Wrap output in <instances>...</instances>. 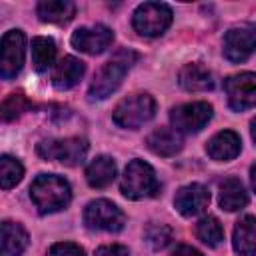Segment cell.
I'll use <instances>...</instances> for the list:
<instances>
[{"instance_id": "obj_1", "label": "cell", "mask_w": 256, "mask_h": 256, "mask_svg": "<svg viewBox=\"0 0 256 256\" xmlns=\"http://www.w3.org/2000/svg\"><path fill=\"white\" fill-rule=\"evenodd\" d=\"M138 60V54L134 50L122 48L118 50L94 76L92 84H90V98L92 100H104L108 98L112 92L118 90V86L122 84L126 72L132 68V64Z\"/></svg>"}, {"instance_id": "obj_2", "label": "cell", "mask_w": 256, "mask_h": 256, "mask_svg": "<svg viewBox=\"0 0 256 256\" xmlns=\"http://www.w3.org/2000/svg\"><path fill=\"white\" fill-rule=\"evenodd\" d=\"M30 198L40 214L64 210L72 200L70 184L56 174H40L30 186Z\"/></svg>"}, {"instance_id": "obj_3", "label": "cell", "mask_w": 256, "mask_h": 256, "mask_svg": "<svg viewBox=\"0 0 256 256\" xmlns=\"http://www.w3.org/2000/svg\"><path fill=\"white\" fill-rule=\"evenodd\" d=\"M158 180L150 164L144 160H132L122 176V194L130 200H142L156 196L158 192Z\"/></svg>"}, {"instance_id": "obj_4", "label": "cell", "mask_w": 256, "mask_h": 256, "mask_svg": "<svg viewBox=\"0 0 256 256\" xmlns=\"http://www.w3.org/2000/svg\"><path fill=\"white\" fill-rule=\"evenodd\" d=\"M154 112H156V102L150 94H132L116 106L112 118L120 128L136 130L146 122H150L154 118Z\"/></svg>"}, {"instance_id": "obj_5", "label": "cell", "mask_w": 256, "mask_h": 256, "mask_svg": "<svg viewBox=\"0 0 256 256\" xmlns=\"http://www.w3.org/2000/svg\"><path fill=\"white\" fill-rule=\"evenodd\" d=\"M172 24V10L162 2H144L132 16V26L138 34L154 38L168 30Z\"/></svg>"}, {"instance_id": "obj_6", "label": "cell", "mask_w": 256, "mask_h": 256, "mask_svg": "<svg viewBox=\"0 0 256 256\" xmlns=\"http://www.w3.org/2000/svg\"><path fill=\"white\" fill-rule=\"evenodd\" d=\"M88 154V142L84 138H64L46 140L38 144V156L52 162H62L64 166H78Z\"/></svg>"}, {"instance_id": "obj_7", "label": "cell", "mask_w": 256, "mask_h": 256, "mask_svg": "<svg viewBox=\"0 0 256 256\" xmlns=\"http://www.w3.org/2000/svg\"><path fill=\"white\" fill-rule=\"evenodd\" d=\"M84 224L90 230L120 232L126 224V216L116 204L108 200H94L84 210Z\"/></svg>"}, {"instance_id": "obj_8", "label": "cell", "mask_w": 256, "mask_h": 256, "mask_svg": "<svg viewBox=\"0 0 256 256\" xmlns=\"http://www.w3.org/2000/svg\"><path fill=\"white\" fill-rule=\"evenodd\" d=\"M26 54V38L20 30H10L2 36L0 46V76L4 80H12L24 66Z\"/></svg>"}, {"instance_id": "obj_9", "label": "cell", "mask_w": 256, "mask_h": 256, "mask_svg": "<svg viewBox=\"0 0 256 256\" xmlns=\"http://www.w3.org/2000/svg\"><path fill=\"white\" fill-rule=\"evenodd\" d=\"M256 52V24L230 28L224 36V56L230 62H244Z\"/></svg>"}, {"instance_id": "obj_10", "label": "cell", "mask_w": 256, "mask_h": 256, "mask_svg": "<svg viewBox=\"0 0 256 256\" xmlns=\"http://www.w3.org/2000/svg\"><path fill=\"white\" fill-rule=\"evenodd\" d=\"M212 118V106L208 102H192V104H182L172 110L170 120L176 132L184 134H194L200 132Z\"/></svg>"}, {"instance_id": "obj_11", "label": "cell", "mask_w": 256, "mask_h": 256, "mask_svg": "<svg viewBox=\"0 0 256 256\" xmlns=\"http://www.w3.org/2000/svg\"><path fill=\"white\" fill-rule=\"evenodd\" d=\"M224 90L228 94V104L236 112H244L256 106V74L242 72L230 76L224 82Z\"/></svg>"}, {"instance_id": "obj_12", "label": "cell", "mask_w": 256, "mask_h": 256, "mask_svg": "<svg viewBox=\"0 0 256 256\" xmlns=\"http://www.w3.org/2000/svg\"><path fill=\"white\" fill-rule=\"evenodd\" d=\"M72 46L84 54H102L106 48H110V44L114 42V32L108 26L96 24L92 28H78L72 34Z\"/></svg>"}, {"instance_id": "obj_13", "label": "cell", "mask_w": 256, "mask_h": 256, "mask_svg": "<svg viewBox=\"0 0 256 256\" xmlns=\"http://www.w3.org/2000/svg\"><path fill=\"white\" fill-rule=\"evenodd\" d=\"M208 204H210V192L202 184H188V186L180 188L174 196L176 210L186 218L204 212L208 208Z\"/></svg>"}, {"instance_id": "obj_14", "label": "cell", "mask_w": 256, "mask_h": 256, "mask_svg": "<svg viewBox=\"0 0 256 256\" xmlns=\"http://www.w3.org/2000/svg\"><path fill=\"white\" fill-rule=\"evenodd\" d=\"M240 148H242V142H240V136L232 130H224V132H218L206 146V152L212 160H218V162H228V160H234L238 154H240Z\"/></svg>"}, {"instance_id": "obj_15", "label": "cell", "mask_w": 256, "mask_h": 256, "mask_svg": "<svg viewBox=\"0 0 256 256\" xmlns=\"http://www.w3.org/2000/svg\"><path fill=\"white\" fill-rule=\"evenodd\" d=\"M84 76V64L74 56H64L52 72V84L58 90H70L74 88L80 78Z\"/></svg>"}, {"instance_id": "obj_16", "label": "cell", "mask_w": 256, "mask_h": 256, "mask_svg": "<svg viewBox=\"0 0 256 256\" xmlns=\"http://www.w3.org/2000/svg\"><path fill=\"white\" fill-rule=\"evenodd\" d=\"M232 244L240 256L256 254V218L254 216H244L236 222Z\"/></svg>"}, {"instance_id": "obj_17", "label": "cell", "mask_w": 256, "mask_h": 256, "mask_svg": "<svg viewBox=\"0 0 256 256\" xmlns=\"http://www.w3.org/2000/svg\"><path fill=\"white\" fill-rule=\"evenodd\" d=\"M220 208L226 212H236L242 210L248 204V192L244 188V184L238 178H226L220 184Z\"/></svg>"}, {"instance_id": "obj_18", "label": "cell", "mask_w": 256, "mask_h": 256, "mask_svg": "<svg viewBox=\"0 0 256 256\" xmlns=\"http://www.w3.org/2000/svg\"><path fill=\"white\" fill-rule=\"evenodd\" d=\"M148 148L158 154V156H174L176 152L182 150V138L176 130L172 128H156L148 140H146Z\"/></svg>"}, {"instance_id": "obj_19", "label": "cell", "mask_w": 256, "mask_h": 256, "mask_svg": "<svg viewBox=\"0 0 256 256\" xmlns=\"http://www.w3.org/2000/svg\"><path fill=\"white\" fill-rule=\"evenodd\" d=\"M116 178V162L110 156L94 158L86 168V180L92 188H106Z\"/></svg>"}, {"instance_id": "obj_20", "label": "cell", "mask_w": 256, "mask_h": 256, "mask_svg": "<svg viewBox=\"0 0 256 256\" xmlns=\"http://www.w3.org/2000/svg\"><path fill=\"white\" fill-rule=\"evenodd\" d=\"M76 14V6L70 0H44L38 4V16L42 22L64 24L72 20Z\"/></svg>"}, {"instance_id": "obj_21", "label": "cell", "mask_w": 256, "mask_h": 256, "mask_svg": "<svg viewBox=\"0 0 256 256\" xmlns=\"http://www.w3.org/2000/svg\"><path fill=\"white\" fill-rule=\"evenodd\" d=\"M180 86L188 92H206L212 88V74L202 64H186L180 70Z\"/></svg>"}, {"instance_id": "obj_22", "label": "cell", "mask_w": 256, "mask_h": 256, "mask_svg": "<svg viewBox=\"0 0 256 256\" xmlns=\"http://www.w3.org/2000/svg\"><path fill=\"white\" fill-rule=\"evenodd\" d=\"M28 246V232L14 222L2 224V256H20Z\"/></svg>"}, {"instance_id": "obj_23", "label": "cell", "mask_w": 256, "mask_h": 256, "mask_svg": "<svg viewBox=\"0 0 256 256\" xmlns=\"http://www.w3.org/2000/svg\"><path fill=\"white\" fill-rule=\"evenodd\" d=\"M56 58V44L52 38L38 36L32 40V64L38 72H46Z\"/></svg>"}, {"instance_id": "obj_24", "label": "cell", "mask_w": 256, "mask_h": 256, "mask_svg": "<svg viewBox=\"0 0 256 256\" xmlns=\"http://www.w3.org/2000/svg\"><path fill=\"white\" fill-rule=\"evenodd\" d=\"M196 236L210 248H216L222 240H224V230H222V224L218 222V218L214 216H206L198 222L196 226Z\"/></svg>"}, {"instance_id": "obj_25", "label": "cell", "mask_w": 256, "mask_h": 256, "mask_svg": "<svg viewBox=\"0 0 256 256\" xmlns=\"http://www.w3.org/2000/svg\"><path fill=\"white\" fill-rule=\"evenodd\" d=\"M24 176V168L22 164L12 158V156H2L0 158V184L4 190H10L12 186H16Z\"/></svg>"}, {"instance_id": "obj_26", "label": "cell", "mask_w": 256, "mask_h": 256, "mask_svg": "<svg viewBox=\"0 0 256 256\" xmlns=\"http://www.w3.org/2000/svg\"><path fill=\"white\" fill-rule=\"evenodd\" d=\"M30 108H32L30 100H28L22 92H14V94H10V96L2 102V120H4V122L16 120L20 114H24V112L30 110Z\"/></svg>"}, {"instance_id": "obj_27", "label": "cell", "mask_w": 256, "mask_h": 256, "mask_svg": "<svg viewBox=\"0 0 256 256\" xmlns=\"http://www.w3.org/2000/svg\"><path fill=\"white\" fill-rule=\"evenodd\" d=\"M146 240L154 250H164L172 240V228L166 224H150L146 228Z\"/></svg>"}, {"instance_id": "obj_28", "label": "cell", "mask_w": 256, "mask_h": 256, "mask_svg": "<svg viewBox=\"0 0 256 256\" xmlns=\"http://www.w3.org/2000/svg\"><path fill=\"white\" fill-rule=\"evenodd\" d=\"M48 256H84V250L72 242H58L50 248Z\"/></svg>"}, {"instance_id": "obj_29", "label": "cell", "mask_w": 256, "mask_h": 256, "mask_svg": "<svg viewBox=\"0 0 256 256\" xmlns=\"http://www.w3.org/2000/svg\"><path fill=\"white\" fill-rule=\"evenodd\" d=\"M94 256H130V254H128V248H126V246L110 244V246H102V248H98Z\"/></svg>"}, {"instance_id": "obj_30", "label": "cell", "mask_w": 256, "mask_h": 256, "mask_svg": "<svg viewBox=\"0 0 256 256\" xmlns=\"http://www.w3.org/2000/svg\"><path fill=\"white\" fill-rule=\"evenodd\" d=\"M172 256H202V254L192 246H178Z\"/></svg>"}, {"instance_id": "obj_31", "label": "cell", "mask_w": 256, "mask_h": 256, "mask_svg": "<svg viewBox=\"0 0 256 256\" xmlns=\"http://www.w3.org/2000/svg\"><path fill=\"white\" fill-rule=\"evenodd\" d=\"M250 178H252V186H254V190H256V164H254L252 170H250Z\"/></svg>"}, {"instance_id": "obj_32", "label": "cell", "mask_w": 256, "mask_h": 256, "mask_svg": "<svg viewBox=\"0 0 256 256\" xmlns=\"http://www.w3.org/2000/svg\"><path fill=\"white\" fill-rule=\"evenodd\" d=\"M250 132H252V140L256 142V118H254L252 124H250Z\"/></svg>"}]
</instances>
